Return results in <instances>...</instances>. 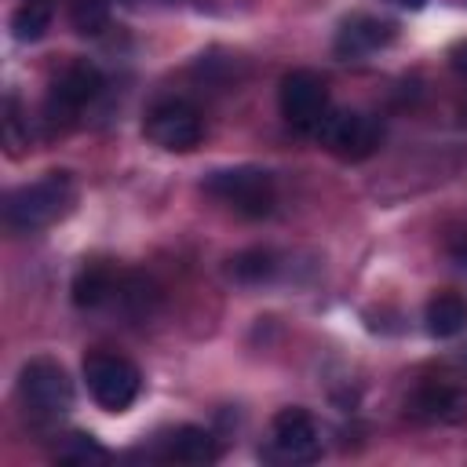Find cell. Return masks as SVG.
<instances>
[{
    "mask_svg": "<svg viewBox=\"0 0 467 467\" xmlns=\"http://www.w3.org/2000/svg\"><path fill=\"white\" fill-rule=\"evenodd\" d=\"M77 197V182L69 171H47L4 197V226L11 234H36L58 223Z\"/></svg>",
    "mask_w": 467,
    "mask_h": 467,
    "instance_id": "6da1fadb",
    "label": "cell"
},
{
    "mask_svg": "<svg viewBox=\"0 0 467 467\" xmlns=\"http://www.w3.org/2000/svg\"><path fill=\"white\" fill-rule=\"evenodd\" d=\"M204 193L219 204H226L230 212L244 215V219H263L274 212L277 204V186L274 175L252 164H237V168H219L204 179Z\"/></svg>",
    "mask_w": 467,
    "mask_h": 467,
    "instance_id": "7a4b0ae2",
    "label": "cell"
},
{
    "mask_svg": "<svg viewBox=\"0 0 467 467\" xmlns=\"http://www.w3.org/2000/svg\"><path fill=\"white\" fill-rule=\"evenodd\" d=\"M102 91V73L95 62L88 58H73L62 66V73L51 80V91H47V102H44V124H47V135L55 131H66L80 109Z\"/></svg>",
    "mask_w": 467,
    "mask_h": 467,
    "instance_id": "3957f363",
    "label": "cell"
},
{
    "mask_svg": "<svg viewBox=\"0 0 467 467\" xmlns=\"http://www.w3.org/2000/svg\"><path fill=\"white\" fill-rule=\"evenodd\" d=\"M18 398L36 423H51L73 409V383L58 361L33 358L18 376Z\"/></svg>",
    "mask_w": 467,
    "mask_h": 467,
    "instance_id": "277c9868",
    "label": "cell"
},
{
    "mask_svg": "<svg viewBox=\"0 0 467 467\" xmlns=\"http://www.w3.org/2000/svg\"><path fill=\"white\" fill-rule=\"evenodd\" d=\"M84 383L91 390V398L106 409V412H124L131 409V401L142 390V376L139 368L109 350H95L84 358Z\"/></svg>",
    "mask_w": 467,
    "mask_h": 467,
    "instance_id": "5b68a950",
    "label": "cell"
},
{
    "mask_svg": "<svg viewBox=\"0 0 467 467\" xmlns=\"http://www.w3.org/2000/svg\"><path fill=\"white\" fill-rule=\"evenodd\" d=\"M277 102H281V117L288 120V128H296L299 135H317L325 117L332 113V102H328V88L317 73L310 69H292L285 73L281 80V91H277Z\"/></svg>",
    "mask_w": 467,
    "mask_h": 467,
    "instance_id": "8992f818",
    "label": "cell"
},
{
    "mask_svg": "<svg viewBox=\"0 0 467 467\" xmlns=\"http://www.w3.org/2000/svg\"><path fill=\"white\" fill-rule=\"evenodd\" d=\"M146 139L168 153H190L193 146H201L204 139V124H201V113L182 102V99H164L157 102L150 113H146V124H142Z\"/></svg>",
    "mask_w": 467,
    "mask_h": 467,
    "instance_id": "52a82bcc",
    "label": "cell"
},
{
    "mask_svg": "<svg viewBox=\"0 0 467 467\" xmlns=\"http://www.w3.org/2000/svg\"><path fill=\"white\" fill-rule=\"evenodd\" d=\"M321 146L339 161H365L379 146V124L376 117L361 109H332L317 131Z\"/></svg>",
    "mask_w": 467,
    "mask_h": 467,
    "instance_id": "ba28073f",
    "label": "cell"
},
{
    "mask_svg": "<svg viewBox=\"0 0 467 467\" xmlns=\"http://www.w3.org/2000/svg\"><path fill=\"white\" fill-rule=\"evenodd\" d=\"M270 449L285 463H314L321 456V434L306 409H281L270 423Z\"/></svg>",
    "mask_w": 467,
    "mask_h": 467,
    "instance_id": "9c48e42d",
    "label": "cell"
},
{
    "mask_svg": "<svg viewBox=\"0 0 467 467\" xmlns=\"http://www.w3.org/2000/svg\"><path fill=\"white\" fill-rule=\"evenodd\" d=\"M394 40V22L376 18V15H354L336 29L332 51L339 58H365L379 47H387Z\"/></svg>",
    "mask_w": 467,
    "mask_h": 467,
    "instance_id": "30bf717a",
    "label": "cell"
},
{
    "mask_svg": "<svg viewBox=\"0 0 467 467\" xmlns=\"http://www.w3.org/2000/svg\"><path fill=\"white\" fill-rule=\"evenodd\" d=\"M409 412L423 423H460L467 420V390L452 383H423L409 398Z\"/></svg>",
    "mask_w": 467,
    "mask_h": 467,
    "instance_id": "8fae6325",
    "label": "cell"
},
{
    "mask_svg": "<svg viewBox=\"0 0 467 467\" xmlns=\"http://www.w3.org/2000/svg\"><path fill=\"white\" fill-rule=\"evenodd\" d=\"M117 288H120V274H117L109 263L95 259V263H84V266L77 270V277H73V303H77L80 310H95V306H102L106 299H113Z\"/></svg>",
    "mask_w": 467,
    "mask_h": 467,
    "instance_id": "7c38bea8",
    "label": "cell"
},
{
    "mask_svg": "<svg viewBox=\"0 0 467 467\" xmlns=\"http://www.w3.org/2000/svg\"><path fill=\"white\" fill-rule=\"evenodd\" d=\"M164 456L175 460V463H186V467H201V463H215L219 460V445H215V434L212 431L186 423V427H179L168 438Z\"/></svg>",
    "mask_w": 467,
    "mask_h": 467,
    "instance_id": "4fadbf2b",
    "label": "cell"
},
{
    "mask_svg": "<svg viewBox=\"0 0 467 467\" xmlns=\"http://www.w3.org/2000/svg\"><path fill=\"white\" fill-rule=\"evenodd\" d=\"M423 321H427V332L434 339H449V336L467 328V299L456 292H438V296H431Z\"/></svg>",
    "mask_w": 467,
    "mask_h": 467,
    "instance_id": "5bb4252c",
    "label": "cell"
},
{
    "mask_svg": "<svg viewBox=\"0 0 467 467\" xmlns=\"http://www.w3.org/2000/svg\"><path fill=\"white\" fill-rule=\"evenodd\" d=\"M51 26V0H22L11 15L15 40H40Z\"/></svg>",
    "mask_w": 467,
    "mask_h": 467,
    "instance_id": "9a60e30c",
    "label": "cell"
},
{
    "mask_svg": "<svg viewBox=\"0 0 467 467\" xmlns=\"http://www.w3.org/2000/svg\"><path fill=\"white\" fill-rule=\"evenodd\" d=\"M55 460H58V463H106V460H109V452H106L91 434L73 431V434H66V438L58 441Z\"/></svg>",
    "mask_w": 467,
    "mask_h": 467,
    "instance_id": "2e32d148",
    "label": "cell"
},
{
    "mask_svg": "<svg viewBox=\"0 0 467 467\" xmlns=\"http://www.w3.org/2000/svg\"><path fill=\"white\" fill-rule=\"evenodd\" d=\"M230 274L237 281H244V285H259V281H266L274 274V255L266 248H248V252L230 259Z\"/></svg>",
    "mask_w": 467,
    "mask_h": 467,
    "instance_id": "e0dca14e",
    "label": "cell"
},
{
    "mask_svg": "<svg viewBox=\"0 0 467 467\" xmlns=\"http://www.w3.org/2000/svg\"><path fill=\"white\" fill-rule=\"evenodd\" d=\"M69 18H73L77 33L95 36V33L106 29L109 11H106V0H73V4H69Z\"/></svg>",
    "mask_w": 467,
    "mask_h": 467,
    "instance_id": "ac0fdd59",
    "label": "cell"
},
{
    "mask_svg": "<svg viewBox=\"0 0 467 467\" xmlns=\"http://www.w3.org/2000/svg\"><path fill=\"white\" fill-rule=\"evenodd\" d=\"M4 146H7L11 157H18V150L29 146V120H22V109H18L15 95L4 99Z\"/></svg>",
    "mask_w": 467,
    "mask_h": 467,
    "instance_id": "d6986e66",
    "label": "cell"
},
{
    "mask_svg": "<svg viewBox=\"0 0 467 467\" xmlns=\"http://www.w3.org/2000/svg\"><path fill=\"white\" fill-rule=\"evenodd\" d=\"M449 66L467 80V40H456V44L449 47Z\"/></svg>",
    "mask_w": 467,
    "mask_h": 467,
    "instance_id": "ffe728a7",
    "label": "cell"
},
{
    "mask_svg": "<svg viewBox=\"0 0 467 467\" xmlns=\"http://www.w3.org/2000/svg\"><path fill=\"white\" fill-rule=\"evenodd\" d=\"M452 263H456L460 270H467V234H463V237L452 244Z\"/></svg>",
    "mask_w": 467,
    "mask_h": 467,
    "instance_id": "44dd1931",
    "label": "cell"
},
{
    "mask_svg": "<svg viewBox=\"0 0 467 467\" xmlns=\"http://www.w3.org/2000/svg\"><path fill=\"white\" fill-rule=\"evenodd\" d=\"M398 4H401V7H412V11H416V7H423L427 0H398Z\"/></svg>",
    "mask_w": 467,
    "mask_h": 467,
    "instance_id": "7402d4cb",
    "label": "cell"
}]
</instances>
